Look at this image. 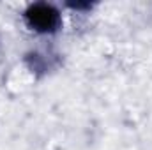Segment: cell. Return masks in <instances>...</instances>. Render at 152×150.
Segmentation results:
<instances>
[{
	"label": "cell",
	"instance_id": "cell-1",
	"mask_svg": "<svg viewBox=\"0 0 152 150\" xmlns=\"http://www.w3.org/2000/svg\"><path fill=\"white\" fill-rule=\"evenodd\" d=\"M23 21L28 30L41 34V36H51L62 28L60 11L53 4H48V2L30 4L23 11Z\"/></svg>",
	"mask_w": 152,
	"mask_h": 150
},
{
	"label": "cell",
	"instance_id": "cell-2",
	"mask_svg": "<svg viewBox=\"0 0 152 150\" xmlns=\"http://www.w3.org/2000/svg\"><path fill=\"white\" fill-rule=\"evenodd\" d=\"M66 7L76 12H87V11H92L94 4L92 2H66Z\"/></svg>",
	"mask_w": 152,
	"mask_h": 150
}]
</instances>
